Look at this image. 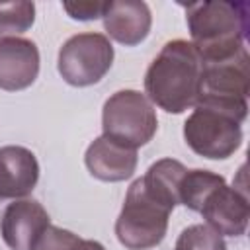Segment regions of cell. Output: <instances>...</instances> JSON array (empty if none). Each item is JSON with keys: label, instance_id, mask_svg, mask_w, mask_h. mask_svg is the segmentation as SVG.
I'll return each instance as SVG.
<instances>
[{"label": "cell", "instance_id": "1", "mask_svg": "<svg viewBox=\"0 0 250 250\" xmlns=\"http://www.w3.org/2000/svg\"><path fill=\"white\" fill-rule=\"evenodd\" d=\"M203 62L186 39L164 43L145 74V96L166 113H184L199 98Z\"/></svg>", "mask_w": 250, "mask_h": 250}, {"label": "cell", "instance_id": "2", "mask_svg": "<svg viewBox=\"0 0 250 250\" xmlns=\"http://www.w3.org/2000/svg\"><path fill=\"white\" fill-rule=\"evenodd\" d=\"M186 8L191 45L203 62L232 57L246 47L250 29V6L246 2L203 0Z\"/></svg>", "mask_w": 250, "mask_h": 250}, {"label": "cell", "instance_id": "3", "mask_svg": "<svg viewBox=\"0 0 250 250\" xmlns=\"http://www.w3.org/2000/svg\"><path fill=\"white\" fill-rule=\"evenodd\" d=\"M248 111L197 102L184 123L186 145L203 158L227 160L242 145V123Z\"/></svg>", "mask_w": 250, "mask_h": 250}, {"label": "cell", "instance_id": "4", "mask_svg": "<svg viewBox=\"0 0 250 250\" xmlns=\"http://www.w3.org/2000/svg\"><path fill=\"white\" fill-rule=\"evenodd\" d=\"M172 209L154 199L137 178L125 195L121 213L115 221V236L127 250H148L158 246L168 230Z\"/></svg>", "mask_w": 250, "mask_h": 250}, {"label": "cell", "instance_id": "5", "mask_svg": "<svg viewBox=\"0 0 250 250\" xmlns=\"http://www.w3.org/2000/svg\"><path fill=\"white\" fill-rule=\"evenodd\" d=\"M156 109L139 90H119L105 100L102 109V137L137 150L156 135Z\"/></svg>", "mask_w": 250, "mask_h": 250}, {"label": "cell", "instance_id": "6", "mask_svg": "<svg viewBox=\"0 0 250 250\" xmlns=\"http://www.w3.org/2000/svg\"><path fill=\"white\" fill-rule=\"evenodd\" d=\"M113 45L104 33L86 31L68 37L59 49L57 70L62 80L76 88L98 84L113 64Z\"/></svg>", "mask_w": 250, "mask_h": 250}, {"label": "cell", "instance_id": "7", "mask_svg": "<svg viewBox=\"0 0 250 250\" xmlns=\"http://www.w3.org/2000/svg\"><path fill=\"white\" fill-rule=\"evenodd\" d=\"M248 92H250V55L246 47L234 53L232 57L203 62L197 102L248 111V102H246Z\"/></svg>", "mask_w": 250, "mask_h": 250}, {"label": "cell", "instance_id": "8", "mask_svg": "<svg viewBox=\"0 0 250 250\" xmlns=\"http://www.w3.org/2000/svg\"><path fill=\"white\" fill-rule=\"evenodd\" d=\"M51 225L49 213L35 199H14L0 219V234L10 250H35Z\"/></svg>", "mask_w": 250, "mask_h": 250}, {"label": "cell", "instance_id": "9", "mask_svg": "<svg viewBox=\"0 0 250 250\" xmlns=\"http://www.w3.org/2000/svg\"><path fill=\"white\" fill-rule=\"evenodd\" d=\"M199 213L205 219V225L221 236H240L246 232L250 219L246 189L223 184L211 191Z\"/></svg>", "mask_w": 250, "mask_h": 250}, {"label": "cell", "instance_id": "10", "mask_svg": "<svg viewBox=\"0 0 250 250\" xmlns=\"http://www.w3.org/2000/svg\"><path fill=\"white\" fill-rule=\"evenodd\" d=\"M39 49L25 37H0V90L20 92L39 76Z\"/></svg>", "mask_w": 250, "mask_h": 250}, {"label": "cell", "instance_id": "11", "mask_svg": "<svg viewBox=\"0 0 250 250\" xmlns=\"http://www.w3.org/2000/svg\"><path fill=\"white\" fill-rule=\"evenodd\" d=\"M104 29L107 33V39L125 45L135 47L143 43L152 25L150 8L146 2L141 0H111L105 2L104 10Z\"/></svg>", "mask_w": 250, "mask_h": 250}, {"label": "cell", "instance_id": "12", "mask_svg": "<svg viewBox=\"0 0 250 250\" xmlns=\"http://www.w3.org/2000/svg\"><path fill=\"white\" fill-rule=\"evenodd\" d=\"M39 182L35 154L18 145L0 148V199H23Z\"/></svg>", "mask_w": 250, "mask_h": 250}, {"label": "cell", "instance_id": "13", "mask_svg": "<svg viewBox=\"0 0 250 250\" xmlns=\"http://www.w3.org/2000/svg\"><path fill=\"white\" fill-rule=\"evenodd\" d=\"M137 150L113 143L105 137L94 139L84 154L88 172L102 182H123L129 180L137 170Z\"/></svg>", "mask_w": 250, "mask_h": 250}, {"label": "cell", "instance_id": "14", "mask_svg": "<svg viewBox=\"0 0 250 250\" xmlns=\"http://www.w3.org/2000/svg\"><path fill=\"white\" fill-rule=\"evenodd\" d=\"M186 172H188V168L180 160L160 158L154 164H150V168L146 170V174L141 180H143L145 189L154 199H158L160 203L174 209L176 205H180L178 189H180V182Z\"/></svg>", "mask_w": 250, "mask_h": 250}, {"label": "cell", "instance_id": "15", "mask_svg": "<svg viewBox=\"0 0 250 250\" xmlns=\"http://www.w3.org/2000/svg\"><path fill=\"white\" fill-rule=\"evenodd\" d=\"M223 184H227L225 178L211 170H201V168L188 170L184 174V178L180 182V189H178L180 205L199 213L205 199L211 195V191H215Z\"/></svg>", "mask_w": 250, "mask_h": 250}, {"label": "cell", "instance_id": "16", "mask_svg": "<svg viewBox=\"0 0 250 250\" xmlns=\"http://www.w3.org/2000/svg\"><path fill=\"white\" fill-rule=\"evenodd\" d=\"M35 21V4L27 0L0 2V37H18Z\"/></svg>", "mask_w": 250, "mask_h": 250}, {"label": "cell", "instance_id": "17", "mask_svg": "<svg viewBox=\"0 0 250 250\" xmlns=\"http://www.w3.org/2000/svg\"><path fill=\"white\" fill-rule=\"evenodd\" d=\"M35 250H105V248L98 240L80 238L78 234L66 229L49 225L43 236L39 238Z\"/></svg>", "mask_w": 250, "mask_h": 250}, {"label": "cell", "instance_id": "18", "mask_svg": "<svg viewBox=\"0 0 250 250\" xmlns=\"http://www.w3.org/2000/svg\"><path fill=\"white\" fill-rule=\"evenodd\" d=\"M174 250H227V244L217 230L203 223H197L180 232Z\"/></svg>", "mask_w": 250, "mask_h": 250}, {"label": "cell", "instance_id": "19", "mask_svg": "<svg viewBox=\"0 0 250 250\" xmlns=\"http://www.w3.org/2000/svg\"><path fill=\"white\" fill-rule=\"evenodd\" d=\"M62 10L78 21H92L104 16L105 2H62Z\"/></svg>", "mask_w": 250, "mask_h": 250}]
</instances>
